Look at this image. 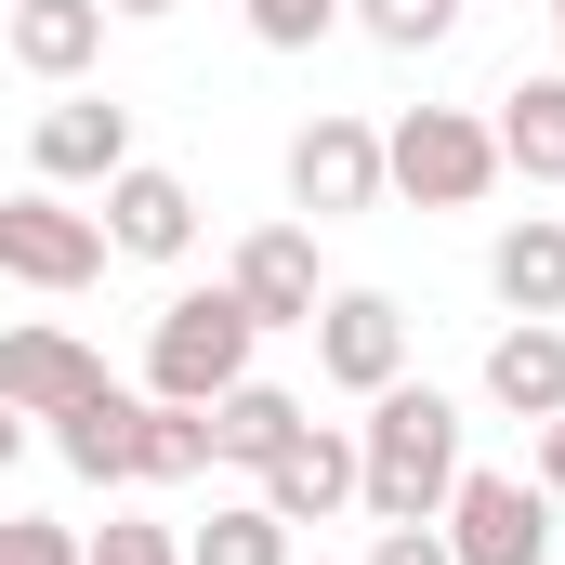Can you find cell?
I'll list each match as a JSON object with an SVG mask.
<instances>
[{
	"instance_id": "1",
	"label": "cell",
	"mask_w": 565,
	"mask_h": 565,
	"mask_svg": "<svg viewBox=\"0 0 565 565\" xmlns=\"http://www.w3.org/2000/svg\"><path fill=\"white\" fill-rule=\"evenodd\" d=\"M460 487V408L434 382H382L355 422V513L369 526H434Z\"/></svg>"
},
{
	"instance_id": "2",
	"label": "cell",
	"mask_w": 565,
	"mask_h": 565,
	"mask_svg": "<svg viewBox=\"0 0 565 565\" xmlns=\"http://www.w3.org/2000/svg\"><path fill=\"white\" fill-rule=\"evenodd\" d=\"M250 342H264V316H250L237 289H171L158 329H145V395L211 408L224 382H250Z\"/></svg>"
},
{
	"instance_id": "3",
	"label": "cell",
	"mask_w": 565,
	"mask_h": 565,
	"mask_svg": "<svg viewBox=\"0 0 565 565\" xmlns=\"http://www.w3.org/2000/svg\"><path fill=\"white\" fill-rule=\"evenodd\" d=\"M500 184V132L473 106H408L382 132V198H422V211H473Z\"/></svg>"
},
{
	"instance_id": "4",
	"label": "cell",
	"mask_w": 565,
	"mask_h": 565,
	"mask_svg": "<svg viewBox=\"0 0 565 565\" xmlns=\"http://www.w3.org/2000/svg\"><path fill=\"white\" fill-rule=\"evenodd\" d=\"M553 500H540V473H473L460 460V487H447V513H434V540L460 565H553Z\"/></svg>"
},
{
	"instance_id": "5",
	"label": "cell",
	"mask_w": 565,
	"mask_h": 565,
	"mask_svg": "<svg viewBox=\"0 0 565 565\" xmlns=\"http://www.w3.org/2000/svg\"><path fill=\"white\" fill-rule=\"evenodd\" d=\"M0 277H26V289H93L106 277V224L93 211H66V184H26V198H0Z\"/></svg>"
},
{
	"instance_id": "6",
	"label": "cell",
	"mask_w": 565,
	"mask_h": 565,
	"mask_svg": "<svg viewBox=\"0 0 565 565\" xmlns=\"http://www.w3.org/2000/svg\"><path fill=\"white\" fill-rule=\"evenodd\" d=\"M316 382L329 395H382V382H408V316H395V289H329L316 302Z\"/></svg>"
},
{
	"instance_id": "7",
	"label": "cell",
	"mask_w": 565,
	"mask_h": 565,
	"mask_svg": "<svg viewBox=\"0 0 565 565\" xmlns=\"http://www.w3.org/2000/svg\"><path fill=\"white\" fill-rule=\"evenodd\" d=\"M289 211H316V224H355V211H382V132L369 119H302L289 132Z\"/></svg>"
},
{
	"instance_id": "8",
	"label": "cell",
	"mask_w": 565,
	"mask_h": 565,
	"mask_svg": "<svg viewBox=\"0 0 565 565\" xmlns=\"http://www.w3.org/2000/svg\"><path fill=\"white\" fill-rule=\"evenodd\" d=\"M250 500L277 513L289 540H302V526H329V513H355V422H302L277 460L250 473Z\"/></svg>"
},
{
	"instance_id": "9",
	"label": "cell",
	"mask_w": 565,
	"mask_h": 565,
	"mask_svg": "<svg viewBox=\"0 0 565 565\" xmlns=\"http://www.w3.org/2000/svg\"><path fill=\"white\" fill-rule=\"evenodd\" d=\"M79 395H106V355H93L79 329H53V316L0 329V408H13V422H66Z\"/></svg>"
},
{
	"instance_id": "10",
	"label": "cell",
	"mask_w": 565,
	"mask_h": 565,
	"mask_svg": "<svg viewBox=\"0 0 565 565\" xmlns=\"http://www.w3.org/2000/svg\"><path fill=\"white\" fill-rule=\"evenodd\" d=\"M106 250L119 264H184L198 250V184L184 171H158V158H132V171H106Z\"/></svg>"
},
{
	"instance_id": "11",
	"label": "cell",
	"mask_w": 565,
	"mask_h": 565,
	"mask_svg": "<svg viewBox=\"0 0 565 565\" xmlns=\"http://www.w3.org/2000/svg\"><path fill=\"white\" fill-rule=\"evenodd\" d=\"M26 158H40V184H106V171H132V106H106V93H53L40 132H26Z\"/></svg>"
},
{
	"instance_id": "12",
	"label": "cell",
	"mask_w": 565,
	"mask_h": 565,
	"mask_svg": "<svg viewBox=\"0 0 565 565\" xmlns=\"http://www.w3.org/2000/svg\"><path fill=\"white\" fill-rule=\"evenodd\" d=\"M224 289H237L264 329H316V302H329V277H316V237H302V224H264V237H237Z\"/></svg>"
},
{
	"instance_id": "13",
	"label": "cell",
	"mask_w": 565,
	"mask_h": 565,
	"mask_svg": "<svg viewBox=\"0 0 565 565\" xmlns=\"http://www.w3.org/2000/svg\"><path fill=\"white\" fill-rule=\"evenodd\" d=\"M0 53H13L26 79L79 93V66L106 53V0H13V13H0Z\"/></svg>"
},
{
	"instance_id": "14",
	"label": "cell",
	"mask_w": 565,
	"mask_h": 565,
	"mask_svg": "<svg viewBox=\"0 0 565 565\" xmlns=\"http://www.w3.org/2000/svg\"><path fill=\"white\" fill-rule=\"evenodd\" d=\"M487 395H500L513 422H565V329L553 316H513V329L487 342Z\"/></svg>"
},
{
	"instance_id": "15",
	"label": "cell",
	"mask_w": 565,
	"mask_h": 565,
	"mask_svg": "<svg viewBox=\"0 0 565 565\" xmlns=\"http://www.w3.org/2000/svg\"><path fill=\"white\" fill-rule=\"evenodd\" d=\"M487 289H500L513 316H565V224L553 211H526V224L487 237Z\"/></svg>"
},
{
	"instance_id": "16",
	"label": "cell",
	"mask_w": 565,
	"mask_h": 565,
	"mask_svg": "<svg viewBox=\"0 0 565 565\" xmlns=\"http://www.w3.org/2000/svg\"><path fill=\"white\" fill-rule=\"evenodd\" d=\"M302 422H316V408H302V395H277V382H224V395H211V460L264 473V460H277Z\"/></svg>"
},
{
	"instance_id": "17",
	"label": "cell",
	"mask_w": 565,
	"mask_h": 565,
	"mask_svg": "<svg viewBox=\"0 0 565 565\" xmlns=\"http://www.w3.org/2000/svg\"><path fill=\"white\" fill-rule=\"evenodd\" d=\"M487 132H500V171H526V184H565V66H553V79H513Z\"/></svg>"
},
{
	"instance_id": "18",
	"label": "cell",
	"mask_w": 565,
	"mask_h": 565,
	"mask_svg": "<svg viewBox=\"0 0 565 565\" xmlns=\"http://www.w3.org/2000/svg\"><path fill=\"white\" fill-rule=\"evenodd\" d=\"M132 422H145V395H119V382H106V395H79V408L53 422L66 473H79V487H132Z\"/></svg>"
},
{
	"instance_id": "19",
	"label": "cell",
	"mask_w": 565,
	"mask_h": 565,
	"mask_svg": "<svg viewBox=\"0 0 565 565\" xmlns=\"http://www.w3.org/2000/svg\"><path fill=\"white\" fill-rule=\"evenodd\" d=\"M198 473H211V408L145 395V422H132V487H198Z\"/></svg>"
},
{
	"instance_id": "20",
	"label": "cell",
	"mask_w": 565,
	"mask_h": 565,
	"mask_svg": "<svg viewBox=\"0 0 565 565\" xmlns=\"http://www.w3.org/2000/svg\"><path fill=\"white\" fill-rule=\"evenodd\" d=\"M184 565H289V526L264 500H211V526L184 540Z\"/></svg>"
},
{
	"instance_id": "21",
	"label": "cell",
	"mask_w": 565,
	"mask_h": 565,
	"mask_svg": "<svg viewBox=\"0 0 565 565\" xmlns=\"http://www.w3.org/2000/svg\"><path fill=\"white\" fill-rule=\"evenodd\" d=\"M460 13H473V0H342V26H369L382 53H434V40H460Z\"/></svg>"
},
{
	"instance_id": "22",
	"label": "cell",
	"mask_w": 565,
	"mask_h": 565,
	"mask_svg": "<svg viewBox=\"0 0 565 565\" xmlns=\"http://www.w3.org/2000/svg\"><path fill=\"white\" fill-rule=\"evenodd\" d=\"M237 13H250V40H264V53H316V40L342 26V0H237Z\"/></svg>"
},
{
	"instance_id": "23",
	"label": "cell",
	"mask_w": 565,
	"mask_h": 565,
	"mask_svg": "<svg viewBox=\"0 0 565 565\" xmlns=\"http://www.w3.org/2000/svg\"><path fill=\"white\" fill-rule=\"evenodd\" d=\"M79 565H184V540H171V526H145V513H106V526L79 540Z\"/></svg>"
},
{
	"instance_id": "24",
	"label": "cell",
	"mask_w": 565,
	"mask_h": 565,
	"mask_svg": "<svg viewBox=\"0 0 565 565\" xmlns=\"http://www.w3.org/2000/svg\"><path fill=\"white\" fill-rule=\"evenodd\" d=\"M0 565H79V526H40V513H13V526H0Z\"/></svg>"
},
{
	"instance_id": "25",
	"label": "cell",
	"mask_w": 565,
	"mask_h": 565,
	"mask_svg": "<svg viewBox=\"0 0 565 565\" xmlns=\"http://www.w3.org/2000/svg\"><path fill=\"white\" fill-rule=\"evenodd\" d=\"M369 565H460V553H447L434 526H382V553H369Z\"/></svg>"
},
{
	"instance_id": "26",
	"label": "cell",
	"mask_w": 565,
	"mask_h": 565,
	"mask_svg": "<svg viewBox=\"0 0 565 565\" xmlns=\"http://www.w3.org/2000/svg\"><path fill=\"white\" fill-rule=\"evenodd\" d=\"M540 500L565 513V422H540Z\"/></svg>"
},
{
	"instance_id": "27",
	"label": "cell",
	"mask_w": 565,
	"mask_h": 565,
	"mask_svg": "<svg viewBox=\"0 0 565 565\" xmlns=\"http://www.w3.org/2000/svg\"><path fill=\"white\" fill-rule=\"evenodd\" d=\"M13 460H26V422H13V408H0V473H13Z\"/></svg>"
},
{
	"instance_id": "28",
	"label": "cell",
	"mask_w": 565,
	"mask_h": 565,
	"mask_svg": "<svg viewBox=\"0 0 565 565\" xmlns=\"http://www.w3.org/2000/svg\"><path fill=\"white\" fill-rule=\"evenodd\" d=\"M106 13H132V26H158V13H184V0H106Z\"/></svg>"
},
{
	"instance_id": "29",
	"label": "cell",
	"mask_w": 565,
	"mask_h": 565,
	"mask_svg": "<svg viewBox=\"0 0 565 565\" xmlns=\"http://www.w3.org/2000/svg\"><path fill=\"white\" fill-rule=\"evenodd\" d=\"M553 26H565V0H553Z\"/></svg>"
},
{
	"instance_id": "30",
	"label": "cell",
	"mask_w": 565,
	"mask_h": 565,
	"mask_svg": "<svg viewBox=\"0 0 565 565\" xmlns=\"http://www.w3.org/2000/svg\"><path fill=\"white\" fill-rule=\"evenodd\" d=\"M0 13H13V0H0Z\"/></svg>"
}]
</instances>
